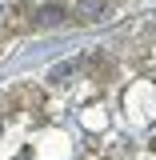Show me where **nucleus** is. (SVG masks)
Listing matches in <instances>:
<instances>
[{"label":"nucleus","mask_w":156,"mask_h":160,"mask_svg":"<svg viewBox=\"0 0 156 160\" xmlns=\"http://www.w3.org/2000/svg\"><path fill=\"white\" fill-rule=\"evenodd\" d=\"M76 12L84 20H104L108 16V0H76Z\"/></svg>","instance_id":"obj_2"},{"label":"nucleus","mask_w":156,"mask_h":160,"mask_svg":"<svg viewBox=\"0 0 156 160\" xmlns=\"http://www.w3.org/2000/svg\"><path fill=\"white\" fill-rule=\"evenodd\" d=\"M64 24V4H40L36 8V28H60Z\"/></svg>","instance_id":"obj_1"},{"label":"nucleus","mask_w":156,"mask_h":160,"mask_svg":"<svg viewBox=\"0 0 156 160\" xmlns=\"http://www.w3.org/2000/svg\"><path fill=\"white\" fill-rule=\"evenodd\" d=\"M72 72H76V60H64V64H56V68L48 72V80H52V84H64Z\"/></svg>","instance_id":"obj_3"}]
</instances>
